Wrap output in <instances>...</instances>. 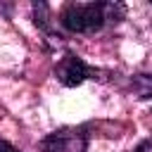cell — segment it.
<instances>
[{"instance_id": "obj_1", "label": "cell", "mask_w": 152, "mask_h": 152, "mask_svg": "<svg viewBox=\"0 0 152 152\" xmlns=\"http://www.w3.org/2000/svg\"><path fill=\"white\" fill-rule=\"evenodd\" d=\"M124 12L126 7L119 2H66L59 12V24L71 33H93L124 19Z\"/></svg>"}, {"instance_id": "obj_6", "label": "cell", "mask_w": 152, "mask_h": 152, "mask_svg": "<svg viewBox=\"0 0 152 152\" xmlns=\"http://www.w3.org/2000/svg\"><path fill=\"white\" fill-rule=\"evenodd\" d=\"M135 152H152V138H150V140H145V142H142Z\"/></svg>"}, {"instance_id": "obj_5", "label": "cell", "mask_w": 152, "mask_h": 152, "mask_svg": "<svg viewBox=\"0 0 152 152\" xmlns=\"http://www.w3.org/2000/svg\"><path fill=\"white\" fill-rule=\"evenodd\" d=\"M0 152H19L17 147H12L7 140H0Z\"/></svg>"}, {"instance_id": "obj_2", "label": "cell", "mask_w": 152, "mask_h": 152, "mask_svg": "<svg viewBox=\"0 0 152 152\" xmlns=\"http://www.w3.org/2000/svg\"><path fill=\"white\" fill-rule=\"evenodd\" d=\"M86 145L83 128H59L40 140V152H86Z\"/></svg>"}, {"instance_id": "obj_4", "label": "cell", "mask_w": 152, "mask_h": 152, "mask_svg": "<svg viewBox=\"0 0 152 152\" xmlns=\"http://www.w3.org/2000/svg\"><path fill=\"white\" fill-rule=\"evenodd\" d=\"M133 86H135V90H138L140 97H152V76H150V74H140V76H135Z\"/></svg>"}, {"instance_id": "obj_3", "label": "cell", "mask_w": 152, "mask_h": 152, "mask_svg": "<svg viewBox=\"0 0 152 152\" xmlns=\"http://www.w3.org/2000/svg\"><path fill=\"white\" fill-rule=\"evenodd\" d=\"M55 74H57V78H59L64 86L74 88V86H81L86 78L95 76V69H93V66H88V64H86L81 57H76V55L66 52V55H64V57L57 62Z\"/></svg>"}]
</instances>
